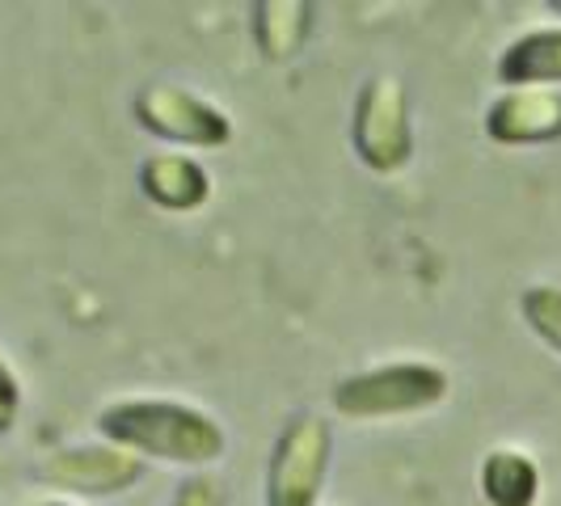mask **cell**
<instances>
[{"label": "cell", "instance_id": "1", "mask_svg": "<svg viewBox=\"0 0 561 506\" xmlns=\"http://www.w3.org/2000/svg\"><path fill=\"white\" fill-rule=\"evenodd\" d=\"M98 435L114 448L131 451L136 460H161V464H186L207 469L228 448L225 426L191 401L173 396H123L98 410Z\"/></svg>", "mask_w": 561, "mask_h": 506}, {"label": "cell", "instance_id": "2", "mask_svg": "<svg viewBox=\"0 0 561 506\" xmlns=\"http://www.w3.org/2000/svg\"><path fill=\"white\" fill-rule=\"evenodd\" d=\"M451 393V376L439 364L422 359H397V364L351 371L334 384V410L351 422H389L414 418Z\"/></svg>", "mask_w": 561, "mask_h": 506}, {"label": "cell", "instance_id": "3", "mask_svg": "<svg viewBox=\"0 0 561 506\" xmlns=\"http://www.w3.org/2000/svg\"><path fill=\"white\" fill-rule=\"evenodd\" d=\"M334 460V426L321 414H296L283 422L266 460L262 498L266 506H321Z\"/></svg>", "mask_w": 561, "mask_h": 506}, {"label": "cell", "instance_id": "4", "mask_svg": "<svg viewBox=\"0 0 561 506\" xmlns=\"http://www.w3.org/2000/svg\"><path fill=\"white\" fill-rule=\"evenodd\" d=\"M351 148L371 173L393 177L414 157L410 93L397 77H371L351 111Z\"/></svg>", "mask_w": 561, "mask_h": 506}, {"label": "cell", "instance_id": "5", "mask_svg": "<svg viewBox=\"0 0 561 506\" xmlns=\"http://www.w3.org/2000/svg\"><path fill=\"white\" fill-rule=\"evenodd\" d=\"M131 114L148 136L178 143V148L211 152V148H225L232 140V118L216 102H207V97H198L173 81L144 84L131 102Z\"/></svg>", "mask_w": 561, "mask_h": 506}, {"label": "cell", "instance_id": "6", "mask_svg": "<svg viewBox=\"0 0 561 506\" xmlns=\"http://www.w3.org/2000/svg\"><path fill=\"white\" fill-rule=\"evenodd\" d=\"M38 478L56 485L64 494H81V498H111L131 490L144 478V460L131 451L114 448V444H72L43 456Z\"/></svg>", "mask_w": 561, "mask_h": 506}, {"label": "cell", "instance_id": "7", "mask_svg": "<svg viewBox=\"0 0 561 506\" xmlns=\"http://www.w3.org/2000/svg\"><path fill=\"white\" fill-rule=\"evenodd\" d=\"M481 127L503 148H540L561 140V89H503L485 106Z\"/></svg>", "mask_w": 561, "mask_h": 506}, {"label": "cell", "instance_id": "8", "mask_svg": "<svg viewBox=\"0 0 561 506\" xmlns=\"http://www.w3.org/2000/svg\"><path fill=\"white\" fill-rule=\"evenodd\" d=\"M140 195L157 211L186 216L211 198V173L191 152H152L140 165Z\"/></svg>", "mask_w": 561, "mask_h": 506}, {"label": "cell", "instance_id": "9", "mask_svg": "<svg viewBox=\"0 0 561 506\" xmlns=\"http://www.w3.org/2000/svg\"><path fill=\"white\" fill-rule=\"evenodd\" d=\"M503 89H561V26L515 34L494 64Z\"/></svg>", "mask_w": 561, "mask_h": 506}, {"label": "cell", "instance_id": "10", "mask_svg": "<svg viewBox=\"0 0 561 506\" xmlns=\"http://www.w3.org/2000/svg\"><path fill=\"white\" fill-rule=\"evenodd\" d=\"M478 490L485 506H536L540 464L524 448H490L478 464Z\"/></svg>", "mask_w": 561, "mask_h": 506}, {"label": "cell", "instance_id": "11", "mask_svg": "<svg viewBox=\"0 0 561 506\" xmlns=\"http://www.w3.org/2000/svg\"><path fill=\"white\" fill-rule=\"evenodd\" d=\"M312 13L317 9L305 4V0H262V4H253V43H257V51L271 64L296 59L312 34Z\"/></svg>", "mask_w": 561, "mask_h": 506}, {"label": "cell", "instance_id": "12", "mask_svg": "<svg viewBox=\"0 0 561 506\" xmlns=\"http://www.w3.org/2000/svg\"><path fill=\"white\" fill-rule=\"evenodd\" d=\"M519 312L553 355H561V287L558 283H533L519 296Z\"/></svg>", "mask_w": 561, "mask_h": 506}, {"label": "cell", "instance_id": "13", "mask_svg": "<svg viewBox=\"0 0 561 506\" xmlns=\"http://www.w3.org/2000/svg\"><path fill=\"white\" fill-rule=\"evenodd\" d=\"M169 506H228V494L211 473H191L173 490V503Z\"/></svg>", "mask_w": 561, "mask_h": 506}, {"label": "cell", "instance_id": "14", "mask_svg": "<svg viewBox=\"0 0 561 506\" xmlns=\"http://www.w3.org/2000/svg\"><path fill=\"white\" fill-rule=\"evenodd\" d=\"M0 401H9V405H22V384H18L13 367L4 364V355H0Z\"/></svg>", "mask_w": 561, "mask_h": 506}, {"label": "cell", "instance_id": "15", "mask_svg": "<svg viewBox=\"0 0 561 506\" xmlns=\"http://www.w3.org/2000/svg\"><path fill=\"white\" fill-rule=\"evenodd\" d=\"M13 418H18V405H9V401H0V435L13 426Z\"/></svg>", "mask_w": 561, "mask_h": 506}, {"label": "cell", "instance_id": "16", "mask_svg": "<svg viewBox=\"0 0 561 506\" xmlns=\"http://www.w3.org/2000/svg\"><path fill=\"white\" fill-rule=\"evenodd\" d=\"M38 506H77V503H64V498H56V503H38Z\"/></svg>", "mask_w": 561, "mask_h": 506}]
</instances>
